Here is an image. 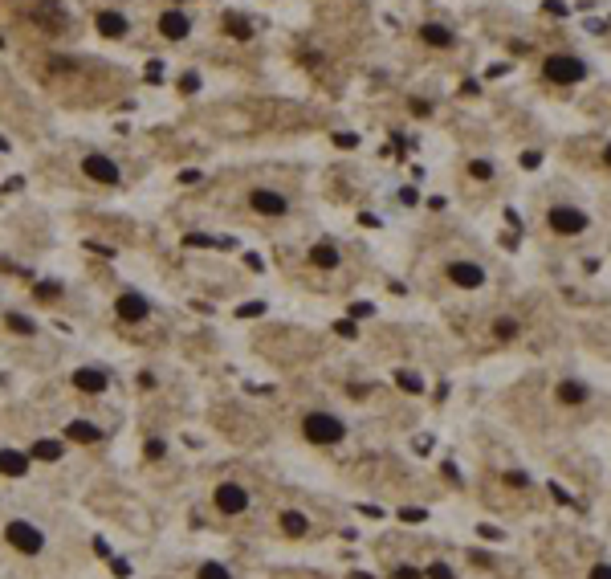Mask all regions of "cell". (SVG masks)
I'll list each match as a JSON object with an SVG mask.
<instances>
[{"label":"cell","instance_id":"obj_25","mask_svg":"<svg viewBox=\"0 0 611 579\" xmlns=\"http://www.w3.org/2000/svg\"><path fill=\"white\" fill-rule=\"evenodd\" d=\"M493 331H497V339H513V335H518V322H513V318H497Z\"/></svg>","mask_w":611,"mask_h":579},{"label":"cell","instance_id":"obj_29","mask_svg":"<svg viewBox=\"0 0 611 579\" xmlns=\"http://www.w3.org/2000/svg\"><path fill=\"white\" fill-rule=\"evenodd\" d=\"M587 579H611V567L607 563H595L591 571H587Z\"/></svg>","mask_w":611,"mask_h":579},{"label":"cell","instance_id":"obj_6","mask_svg":"<svg viewBox=\"0 0 611 579\" xmlns=\"http://www.w3.org/2000/svg\"><path fill=\"white\" fill-rule=\"evenodd\" d=\"M82 172L94 184H106V188L122 184V172H118V164L110 159V155H86V159H82Z\"/></svg>","mask_w":611,"mask_h":579},{"label":"cell","instance_id":"obj_32","mask_svg":"<svg viewBox=\"0 0 611 579\" xmlns=\"http://www.w3.org/2000/svg\"><path fill=\"white\" fill-rule=\"evenodd\" d=\"M261 310H265L261 302H249V306H241V318H249V315H261Z\"/></svg>","mask_w":611,"mask_h":579},{"label":"cell","instance_id":"obj_34","mask_svg":"<svg viewBox=\"0 0 611 579\" xmlns=\"http://www.w3.org/2000/svg\"><path fill=\"white\" fill-rule=\"evenodd\" d=\"M0 151H8V139H4V135H0Z\"/></svg>","mask_w":611,"mask_h":579},{"label":"cell","instance_id":"obj_22","mask_svg":"<svg viewBox=\"0 0 611 579\" xmlns=\"http://www.w3.org/2000/svg\"><path fill=\"white\" fill-rule=\"evenodd\" d=\"M29 457H37V461H57V457H62V445H57V441H37Z\"/></svg>","mask_w":611,"mask_h":579},{"label":"cell","instance_id":"obj_24","mask_svg":"<svg viewBox=\"0 0 611 579\" xmlns=\"http://www.w3.org/2000/svg\"><path fill=\"white\" fill-rule=\"evenodd\" d=\"M469 176L473 180H493V164L489 159H469Z\"/></svg>","mask_w":611,"mask_h":579},{"label":"cell","instance_id":"obj_10","mask_svg":"<svg viewBox=\"0 0 611 579\" xmlns=\"http://www.w3.org/2000/svg\"><path fill=\"white\" fill-rule=\"evenodd\" d=\"M94 29H98L102 37H110V41H118V37H127V29H131V21L122 17L118 9H98V13H94Z\"/></svg>","mask_w":611,"mask_h":579},{"label":"cell","instance_id":"obj_15","mask_svg":"<svg viewBox=\"0 0 611 579\" xmlns=\"http://www.w3.org/2000/svg\"><path fill=\"white\" fill-rule=\"evenodd\" d=\"M554 396H559L566 408H578V404H587V400H591V388H587L583 380H559V383H554Z\"/></svg>","mask_w":611,"mask_h":579},{"label":"cell","instance_id":"obj_19","mask_svg":"<svg viewBox=\"0 0 611 579\" xmlns=\"http://www.w3.org/2000/svg\"><path fill=\"white\" fill-rule=\"evenodd\" d=\"M281 527H285V534H306V530H310V522H306V514L290 510V514H281Z\"/></svg>","mask_w":611,"mask_h":579},{"label":"cell","instance_id":"obj_8","mask_svg":"<svg viewBox=\"0 0 611 579\" xmlns=\"http://www.w3.org/2000/svg\"><path fill=\"white\" fill-rule=\"evenodd\" d=\"M4 539H8V546H17V551H25V555H33V551H41V530L29 527V522H8V530H4Z\"/></svg>","mask_w":611,"mask_h":579},{"label":"cell","instance_id":"obj_5","mask_svg":"<svg viewBox=\"0 0 611 579\" xmlns=\"http://www.w3.org/2000/svg\"><path fill=\"white\" fill-rule=\"evenodd\" d=\"M249 204H253V213H261V216H285L290 213V196L278 192V188H253V192H249Z\"/></svg>","mask_w":611,"mask_h":579},{"label":"cell","instance_id":"obj_21","mask_svg":"<svg viewBox=\"0 0 611 579\" xmlns=\"http://www.w3.org/2000/svg\"><path fill=\"white\" fill-rule=\"evenodd\" d=\"M66 437H69V441H98V429H94V425H86V420H74V425L66 429Z\"/></svg>","mask_w":611,"mask_h":579},{"label":"cell","instance_id":"obj_3","mask_svg":"<svg viewBox=\"0 0 611 579\" xmlns=\"http://www.w3.org/2000/svg\"><path fill=\"white\" fill-rule=\"evenodd\" d=\"M546 225L559 232V237H575V232H587L591 216L583 213V208H571V204H554V208L546 213Z\"/></svg>","mask_w":611,"mask_h":579},{"label":"cell","instance_id":"obj_9","mask_svg":"<svg viewBox=\"0 0 611 579\" xmlns=\"http://www.w3.org/2000/svg\"><path fill=\"white\" fill-rule=\"evenodd\" d=\"M448 278H452L457 290H481V286H485V269L473 262H452L448 265Z\"/></svg>","mask_w":611,"mask_h":579},{"label":"cell","instance_id":"obj_13","mask_svg":"<svg viewBox=\"0 0 611 579\" xmlns=\"http://www.w3.org/2000/svg\"><path fill=\"white\" fill-rule=\"evenodd\" d=\"M69 383H74L78 392H86V396H98V392H106V383H110V380H106V371H98V367H78Z\"/></svg>","mask_w":611,"mask_h":579},{"label":"cell","instance_id":"obj_31","mask_svg":"<svg viewBox=\"0 0 611 579\" xmlns=\"http://www.w3.org/2000/svg\"><path fill=\"white\" fill-rule=\"evenodd\" d=\"M399 383H404V388H408V392H424V383L416 380V376H399Z\"/></svg>","mask_w":611,"mask_h":579},{"label":"cell","instance_id":"obj_1","mask_svg":"<svg viewBox=\"0 0 611 579\" xmlns=\"http://www.w3.org/2000/svg\"><path fill=\"white\" fill-rule=\"evenodd\" d=\"M302 437H306L310 445H338V441L347 437V420L334 416V412H310L302 420Z\"/></svg>","mask_w":611,"mask_h":579},{"label":"cell","instance_id":"obj_18","mask_svg":"<svg viewBox=\"0 0 611 579\" xmlns=\"http://www.w3.org/2000/svg\"><path fill=\"white\" fill-rule=\"evenodd\" d=\"M4 327H8L13 335H37V322L25 318V315H4Z\"/></svg>","mask_w":611,"mask_h":579},{"label":"cell","instance_id":"obj_26","mask_svg":"<svg viewBox=\"0 0 611 579\" xmlns=\"http://www.w3.org/2000/svg\"><path fill=\"white\" fill-rule=\"evenodd\" d=\"M424 579H452V567H445V563H432Z\"/></svg>","mask_w":611,"mask_h":579},{"label":"cell","instance_id":"obj_16","mask_svg":"<svg viewBox=\"0 0 611 579\" xmlns=\"http://www.w3.org/2000/svg\"><path fill=\"white\" fill-rule=\"evenodd\" d=\"M0 469H4L8 478H21V473L29 469V453H17V449H4V453H0Z\"/></svg>","mask_w":611,"mask_h":579},{"label":"cell","instance_id":"obj_7","mask_svg":"<svg viewBox=\"0 0 611 579\" xmlns=\"http://www.w3.org/2000/svg\"><path fill=\"white\" fill-rule=\"evenodd\" d=\"M115 310H118L122 322H147V318H151V302L143 298L139 290H122L118 302H115Z\"/></svg>","mask_w":611,"mask_h":579},{"label":"cell","instance_id":"obj_17","mask_svg":"<svg viewBox=\"0 0 611 579\" xmlns=\"http://www.w3.org/2000/svg\"><path fill=\"white\" fill-rule=\"evenodd\" d=\"M310 262H314L318 269H334V265H338V245H331V241L314 245L310 249Z\"/></svg>","mask_w":611,"mask_h":579},{"label":"cell","instance_id":"obj_11","mask_svg":"<svg viewBox=\"0 0 611 579\" xmlns=\"http://www.w3.org/2000/svg\"><path fill=\"white\" fill-rule=\"evenodd\" d=\"M159 33H164L167 41H183V37L192 33V21H188V13H180V9H167V13H159Z\"/></svg>","mask_w":611,"mask_h":579},{"label":"cell","instance_id":"obj_35","mask_svg":"<svg viewBox=\"0 0 611 579\" xmlns=\"http://www.w3.org/2000/svg\"><path fill=\"white\" fill-rule=\"evenodd\" d=\"M603 159H607V167H611V147H607V151H603Z\"/></svg>","mask_w":611,"mask_h":579},{"label":"cell","instance_id":"obj_2","mask_svg":"<svg viewBox=\"0 0 611 579\" xmlns=\"http://www.w3.org/2000/svg\"><path fill=\"white\" fill-rule=\"evenodd\" d=\"M542 74L550 78V82H559V86H578L583 78H587V62H578L575 53H550Z\"/></svg>","mask_w":611,"mask_h":579},{"label":"cell","instance_id":"obj_20","mask_svg":"<svg viewBox=\"0 0 611 579\" xmlns=\"http://www.w3.org/2000/svg\"><path fill=\"white\" fill-rule=\"evenodd\" d=\"M224 33L236 37V41H249V37H253V29H249L245 17H224Z\"/></svg>","mask_w":611,"mask_h":579},{"label":"cell","instance_id":"obj_27","mask_svg":"<svg viewBox=\"0 0 611 579\" xmlns=\"http://www.w3.org/2000/svg\"><path fill=\"white\" fill-rule=\"evenodd\" d=\"M392 579H424V571H416V567H396Z\"/></svg>","mask_w":611,"mask_h":579},{"label":"cell","instance_id":"obj_14","mask_svg":"<svg viewBox=\"0 0 611 579\" xmlns=\"http://www.w3.org/2000/svg\"><path fill=\"white\" fill-rule=\"evenodd\" d=\"M33 21H41V25L50 29V33H57V29H66V25H69L66 9H62L57 0H41V4L33 9Z\"/></svg>","mask_w":611,"mask_h":579},{"label":"cell","instance_id":"obj_4","mask_svg":"<svg viewBox=\"0 0 611 579\" xmlns=\"http://www.w3.org/2000/svg\"><path fill=\"white\" fill-rule=\"evenodd\" d=\"M212 502H216V510L229 514V518H236V514H245L249 506H253V498H249V490L241 485V481H220Z\"/></svg>","mask_w":611,"mask_h":579},{"label":"cell","instance_id":"obj_33","mask_svg":"<svg viewBox=\"0 0 611 579\" xmlns=\"http://www.w3.org/2000/svg\"><path fill=\"white\" fill-rule=\"evenodd\" d=\"M522 164H526V167H538V164H542V155H538V151H526V155H522Z\"/></svg>","mask_w":611,"mask_h":579},{"label":"cell","instance_id":"obj_12","mask_svg":"<svg viewBox=\"0 0 611 579\" xmlns=\"http://www.w3.org/2000/svg\"><path fill=\"white\" fill-rule=\"evenodd\" d=\"M420 41L432 45V50H452V45H457V33H452L448 25H440V21H428V25H420Z\"/></svg>","mask_w":611,"mask_h":579},{"label":"cell","instance_id":"obj_28","mask_svg":"<svg viewBox=\"0 0 611 579\" xmlns=\"http://www.w3.org/2000/svg\"><path fill=\"white\" fill-rule=\"evenodd\" d=\"M147 82H164V62H147Z\"/></svg>","mask_w":611,"mask_h":579},{"label":"cell","instance_id":"obj_23","mask_svg":"<svg viewBox=\"0 0 611 579\" xmlns=\"http://www.w3.org/2000/svg\"><path fill=\"white\" fill-rule=\"evenodd\" d=\"M196 579H232V571L224 567V563H200Z\"/></svg>","mask_w":611,"mask_h":579},{"label":"cell","instance_id":"obj_30","mask_svg":"<svg viewBox=\"0 0 611 579\" xmlns=\"http://www.w3.org/2000/svg\"><path fill=\"white\" fill-rule=\"evenodd\" d=\"M196 86H200V78H196V74H183V78H180V90H183V94H192Z\"/></svg>","mask_w":611,"mask_h":579}]
</instances>
